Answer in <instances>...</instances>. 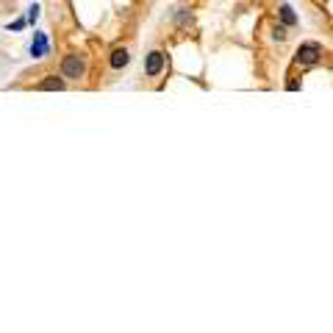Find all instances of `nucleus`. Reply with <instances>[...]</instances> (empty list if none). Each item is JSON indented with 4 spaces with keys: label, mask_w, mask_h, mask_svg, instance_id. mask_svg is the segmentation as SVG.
Returning <instances> with one entry per match:
<instances>
[{
    "label": "nucleus",
    "mask_w": 333,
    "mask_h": 333,
    "mask_svg": "<svg viewBox=\"0 0 333 333\" xmlns=\"http://www.w3.org/2000/svg\"><path fill=\"white\" fill-rule=\"evenodd\" d=\"M9 28H14V31H23V28H25V19H14V23H11Z\"/></svg>",
    "instance_id": "obj_11"
},
{
    "label": "nucleus",
    "mask_w": 333,
    "mask_h": 333,
    "mask_svg": "<svg viewBox=\"0 0 333 333\" xmlns=\"http://www.w3.org/2000/svg\"><path fill=\"white\" fill-rule=\"evenodd\" d=\"M189 23H192V14H189L186 9H178V25L183 28V25H189Z\"/></svg>",
    "instance_id": "obj_9"
},
{
    "label": "nucleus",
    "mask_w": 333,
    "mask_h": 333,
    "mask_svg": "<svg viewBox=\"0 0 333 333\" xmlns=\"http://www.w3.org/2000/svg\"><path fill=\"white\" fill-rule=\"evenodd\" d=\"M286 36H289V33H286V28H283V25H272V39H278V42H283Z\"/></svg>",
    "instance_id": "obj_8"
},
{
    "label": "nucleus",
    "mask_w": 333,
    "mask_h": 333,
    "mask_svg": "<svg viewBox=\"0 0 333 333\" xmlns=\"http://www.w3.org/2000/svg\"><path fill=\"white\" fill-rule=\"evenodd\" d=\"M64 86H67V78L64 75H47L45 81H39V84H36V89L39 92H61V89H64Z\"/></svg>",
    "instance_id": "obj_4"
},
{
    "label": "nucleus",
    "mask_w": 333,
    "mask_h": 333,
    "mask_svg": "<svg viewBox=\"0 0 333 333\" xmlns=\"http://www.w3.org/2000/svg\"><path fill=\"white\" fill-rule=\"evenodd\" d=\"M36 17H39V6H31L28 9V23H36Z\"/></svg>",
    "instance_id": "obj_10"
},
{
    "label": "nucleus",
    "mask_w": 333,
    "mask_h": 333,
    "mask_svg": "<svg viewBox=\"0 0 333 333\" xmlns=\"http://www.w3.org/2000/svg\"><path fill=\"white\" fill-rule=\"evenodd\" d=\"M61 75L70 78V81L84 78V75H86V61H84V56H78V53L64 56V61H61Z\"/></svg>",
    "instance_id": "obj_1"
},
{
    "label": "nucleus",
    "mask_w": 333,
    "mask_h": 333,
    "mask_svg": "<svg viewBox=\"0 0 333 333\" xmlns=\"http://www.w3.org/2000/svg\"><path fill=\"white\" fill-rule=\"evenodd\" d=\"M45 53H47V36L45 33H36V36H33V45H31V56L45 58Z\"/></svg>",
    "instance_id": "obj_6"
},
{
    "label": "nucleus",
    "mask_w": 333,
    "mask_h": 333,
    "mask_svg": "<svg viewBox=\"0 0 333 333\" xmlns=\"http://www.w3.org/2000/svg\"><path fill=\"white\" fill-rule=\"evenodd\" d=\"M128 61H131V53H128L125 47H114L108 64H111V70H122V67H128Z\"/></svg>",
    "instance_id": "obj_5"
},
{
    "label": "nucleus",
    "mask_w": 333,
    "mask_h": 333,
    "mask_svg": "<svg viewBox=\"0 0 333 333\" xmlns=\"http://www.w3.org/2000/svg\"><path fill=\"white\" fill-rule=\"evenodd\" d=\"M281 19H283V25H297V17L291 11V6H281Z\"/></svg>",
    "instance_id": "obj_7"
},
{
    "label": "nucleus",
    "mask_w": 333,
    "mask_h": 333,
    "mask_svg": "<svg viewBox=\"0 0 333 333\" xmlns=\"http://www.w3.org/2000/svg\"><path fill=\"white\" fill-rule=\"evenodd\" d=\"M161 70H164V53H159V50L147 53V56H145V75L155 78Z\"/></svg>",
    "instance_id": "obj_3"
},
{
    "label": "nucleus",
    "mask_w": 333,
    "mask_h": 333,
    "mask_svg": "<svg viewBox=\"0 0 333 333\" xmlns=\"http://www.w3.org/2000/svg\"><path fill=\"white\" fill-rule=\"evenodd\" d=\"M319 58H322V45L319 42H303L295 53V61L303 67H314Z\"/></svg>",
    "instance_id": "obj_2"
}]
</instances>
